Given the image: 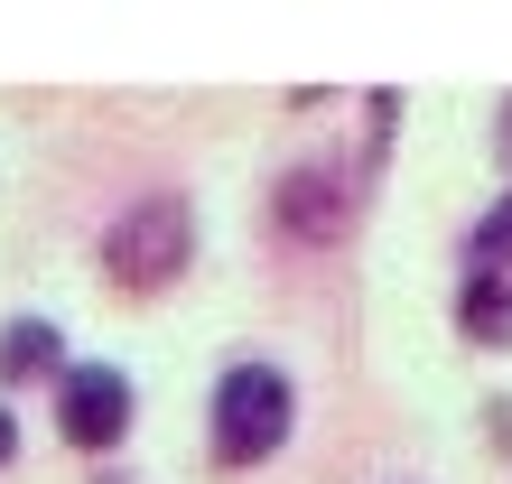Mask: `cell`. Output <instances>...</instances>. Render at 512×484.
<instances>
[{"instance_id":"cell-7","label":"cell","mask_w":512,"mask_h":484,"mask_svg":"<svg viewBox=\"0 0 512 484\" xmlns=\"http://www.w3.org/2000/svg\"><path fill=\"white\" fill-rule=\"evenodd\" d=\"M466 252H475V270H494V261H512V196L494 205L485 224H475V242H466Z\"/></svg>"},{"instance_id":"cell-8","label":"cell","mask_w":512,"mask_h":484,"mask_svg":"<svg viewBox=\"0 0 512 484\" xmlns=\"http://www.w3.org/2000/svg\"><path fill=\"white\" fill-rule=\"evenodd\" d=\"M10 447H19V419H10V410H0V466H10Z\"/></svg>"},{"instance_id":"cell-9","label":"cell","mask_w":512,"mask_h":484,"mask_svg":"<svg viewBox=\"0 0 512 484\" xmlns=\"http://www.w3.org/2000/svg\"><path fill=\"white\" fill-rule=\"evenodd\" d=\"M503 149H512V112H503Z\"/></svg>"},{"instance_id":"cell-5","label":"cell","mask_w":512,"mask_h":484,"mask_svg":"<svg viewBox=\"0 0 512 484\" xmlns=\"http://www.w3.org/2000/svg\"><path fill=\"white\" fill-rule=\"evenodd\" d=\"M280 224L298 242H336V187L326 177H298V187H280Z\"/></svg>"},{"instance_id":"cell-6","label":"cell","mask_w":512,"mask_h":484,"mask_svg":"<svg viewBox=\"0 0 512 484\" xmlns=\"http://www.w3.org/2000/svg\"><path fill=\"white\" fill-rule=\"evenodd\" d=\"M38 373H56V326L19 317L10 336H0V382H38Z\"/></svg>"},{"instance_id":"cell-3","label":"cell","mask_w":512,"mask_h":484,"mask_svg":"<svg viewBox=\"0 0 512 484\" xmlns=\"http://www.w3.org/2000/svg\"><path fill=\"white\" fill-rule=\"evenodd\" d=\"M56 419H66L75 447H94V457H103V447L131 429V382L112 373V363H75V373L56 382Z\"/></svg>"},{"instance_id":"cell-1","label":"cell","mask_w":512,"mask_h":484,"mask_svg":"<svg viewBox=\"0 0 512 484\" xmlns=\"http://www.w3.org/2000/svg\"><path fill=\"white\" fill-rule=\"evenodd\" d=\"M289 419H298V391H289L280 363H233V373L215 382V447H224V466L280 457Z\"/></svg>"},{"instance_id":"cell-2","label":"cell","mask_w":512,"mask_h":484,"mask_svg":"<svg viewBox=\"0 0 512 484\" xmlns=\"http://www.w3.org/2000/svg\"><path fill=\"white\" fill-rule=\"evenodd\" d=\"M187 252H196V233H187V205H177V196L131 205V215L112 224V242H103V261H112L122 289H168L177 270H187Z\"/></svg>"},{"instance_id":"cell-4","label":"cell","mask_w":512,"mask_h":484,"mask_svg":"<svg viewBox=\"0 0 512 484\" xmlns=\"http://www.w3.org/2000/svg\"><path fill=\"white\" fill-rule=\"evenodd\" d=\"M457 326L475 345H512V280H494V270H475L466 298H457Z\"/></svg>"}]
</instances>
